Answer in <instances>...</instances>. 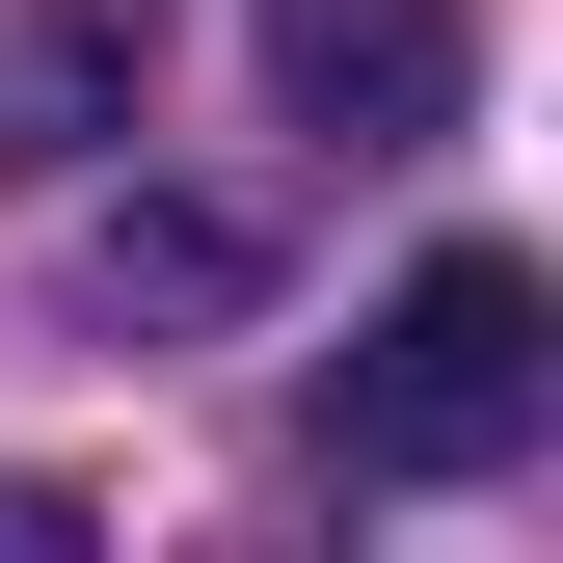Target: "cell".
Here are the masks:
<instances>
[{
    "mask_svg": "<svg viewBox=\"0 0 563 563\" xmlns=\"http://www.w3.org/2000/svg\"><path fill=\"white\" fill-rule=\"evenodd\" d=\"M537 402H563V296H537L510 242H430V268L376 296V349L322 376V456H349V483H510Z\"/></svg>",
    "mask_w": 563,
    "mask_h": 563,
    "instance_id": "1",
    "label": "cell"
},
{
    "mask_svg": "<svg viewBox=\"0 0 563 563\" xmlns=\"http://www.w3.org/2000/svg\"><path fill=\"white\" fill-rule=\"evenodd\" d=\"M268 108H296L322 162H430L483 108V27L456 0H268Z\"/></svg>",
    "mask_w": 563,
    "mask_h": 563,
    "instance_id": "2",
    "label": "cell"
},
{
    "mask_svg": "<svg viewBox=\"0 0 563 563\" xmlns=\"http://www.w3.org/2000/svg\"><path fill=\"white\" fill-rule=\"evenodd\" d=\"M81 296H162V322H216V296H242V216H108V242H81Z\"/></svg>",
    "mask_w": 563,
    "mask_h": 563,
    "instance_id": "3",
    "label": "cell"
}]
</instances>
